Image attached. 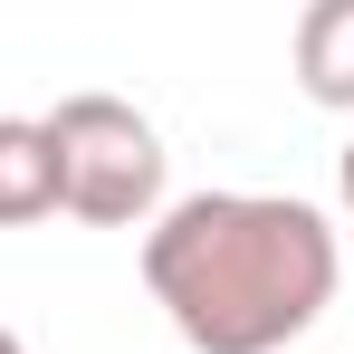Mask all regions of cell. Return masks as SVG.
Returning <instances> with one entry per match:
<instances>
[{"instance_id":"5b68a950","label":"cell","mask_w":354,"mask_h":354,"mask_svg":"<svg viewBox=\"0 0 354 354\" xmlns=\"http://www.w3.org/2000/svg\"><path fill=\"white\" fill-rule=\"evenodd\" d=\"M335 182H345V230H354V144L335 153Z\"/></svg>"},{"instance_id":"7a4b0ae2","label":"cell","mask_w":354,"mask_h":354,"mask_svg":"<svg viewBox=\"0 0 354 354\" xmlns=\"http://www.w3.org/2000/svg\"><path fill=\"white\" fill-rule=\"evenodd\" d=\"M39 124H48V153H58V211L96 221V230L153 221V201H163V134L124 96H67Z\"/></svg>"},{"instance_id":"277c9868","label":"cell","mask_w":354,"mask_h":354,"mask_svg":"<svg viewBox=\"0 0 354 354\" xmlns=\"http://www.w3.org/2000/svg\"><path fill=\"white\" fill-rule=\"evenodd\" d=\"M58 211V153L39 115H0V230H29Z\"/></svg>"},{"instance_id":"8992f818","label":"cell","mask_w":354,"mask_h":354,"mask_svg":"<svg viewBox=\"0 0 354 354\" xmlns=\"http://www.w3.org/2000/svg\"><path fill=\"white\" fill-rule=\"evenodd\" d=\"M0 354H29V345H19V335H10V326H0Z\"/></svg>"},{"instance_id":"6da1fadb","label":"cell","mask_w":354,"mask_h":354,"mask_svg":"<svg viewBox=\"0 0 354 354\" xmlns=\"http://www.w3.org/2000/svg\"><path fill=\"white\" fill-rule=\"evenodd\" d=\"M335 230L288 192H192L144 230V288L192 354H278L335 306Z\"/></svg>"},{"instance_id":"3957f363","label":"cell","mask_w":354,"mask_h":354,"mask_svg":"<svg viewBox=\"0 0 354 354\" xmlns=\"http://www.w3.org/2000/svg\"><path fill=\"white\" fill-rule=\"evenodd\" d=\"M297 86L316 106L354 115V0H306L297 10Z\"/></svg>"}]
</instances>
